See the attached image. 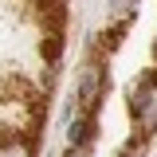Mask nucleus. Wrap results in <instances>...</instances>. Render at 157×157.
<instances>
[{
  "instance_id": "obj_9",
  "label": "nucleus",
  "mask_w": 157,
  "mask_h": 157,
  "mask_svg": "<svg viewBox=\"0 0 157 157\" xmlns=\"http://www.w3.org/2000/svg\"><path fill=\"white\" fill-rule=\"evenodd\" d=\"M153 55H157V39H153Z\"/></svg>"
},
{
  "instance_id": "obj_1",
  "label": "nucleus",
  "mask_w": 157,
  "mask_h": 157,
  "mask_svg": "<svg viewBox=\"0 0 157 157\" xmlns=\"http://www.w3.org/2000/svg\"><path fill=\"white\" fill-rule=\"evenodd\" d=\"M106 94V71H102V63L90 59V63H82L78 67V78H75V106L78 110H86V114H94L98 102Z\"/></svg>"
},
{
  "instance_id": "obj_3",
  "label": "nucleus",
  "mask_w": 157,
  "mask_h": 157,
  "mask_svg": "<svg viewBox=\"0 0 157 157\" xmlns=\"http://www.w3.org/2000/svg\"><path fill=\"white\" fill-rule=\"evenodd\" d=\"M67 137H71V145H90V137H94V114L78 110V118L67 122Z\"/></svg>"
},
{
  "instance_id": "obj_8",
  "label": "nucleus",
  "mask_w": 157,
  "mask_h": 157,
  "mask_svg": "<svg viewBox=\"0 0 157 157\" xmlns=\"http://www.w3.org/2000/svg\"><path fill=\"white\" fill-rule=\"evenodd\" d=\"M67 157H90V153H86V145H71V153H67Z\"/></svg>"
},
{
  "instance_id": "obj_5",
  "label": "nucleus",
  "mask_w": 157,
  "mask_h": 157,
  "mask_svg": "<svg viewBox=\"0 0 157 157\" xmlns=\"http://www.w3.org/2000/svg\"><path fill=\"white\" fill-rule=\"evenodd\" d=\"M39 55L47 59V63H59V55H63V32H47L43 47H39Z\"/></svg>"
},
{
  "instance_id": "obj_2",
  "label": "nucleus",
  "mask_w": 157,
  "mask_h": 157,
  "mask_svg": "<svg viewBox=\"0 0 157 157\" xmlns=\"http://www.w3.org/2000/svg\"><path fill=\"white\" fill-rule=\"evenodd\" d=\"M130 110H134L141 137H149L157 130V82H137L130 90Z\"/></svg>"
},
{
  "instance_id": "obj_7",
  "label": "nucleus",
  "mask_w": 157,
  "mask_h": 157,
  "mask_svg": "<svg viewBox=\"0 0 157 157\" xmlns=\"http://www.w3.org/2000/svg\"><path fill=\"white\" fill-rule=\"evenodd\" d=\"M118 157H145V141H130V145H122Z\"/></svg>"
},
{
  "instance_id": "obj_6",
  "label": "nucleus",
  "mask_w": 157,
  "mask_h": 157,
  "mask_svg": "<svg viewBox=\"0 0 157 157\" xmlns=\"http://www.w3.org/2000/svg\"><path fill=\"white\" fill-rule=\"evenodd\" d=\"M134 4H137V0H110V12H114L118 20H122V16H134Z\"/></svg>"
},
{
  "instance_id": "obj_4",
  "label": "nucleus",
  "mask_w": 157,
  "mask_h": 157,
  "mask_svg": "<svg viewBox=\"0 0 157 157\" xmlns=\"http://www.w3.org/2000/svg\"><path fill=\"white\" fill-rule=\"evenodd\" d=\"M0 157H36V145H32V137L12 134L0 141Z\"/></svg>"
}]
</instances>
